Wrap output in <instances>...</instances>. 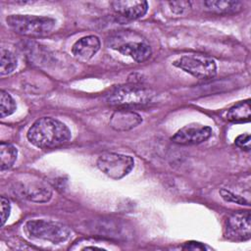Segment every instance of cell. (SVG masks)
Here are the masks:
<instances>
[{
    "label": "cell",
    "instance_id": "obj_9",
    "mask_svg": "<svg viewBox=\"0 0 251 251\" xmlns=\"http://www.w3.org/2000/svg\"><path fill=\"white\" fill-rule=\"evenodd\" d=\"M212 134V128L207 126L190 125L178 129L173 136L172 141L180 145H194L206 141Z\"/></svg>",
    "mask_w": 251,
    "mask_h": 251
},
{
    "label": "cell",
    "instance_id": "obj_19",
    "mask_svg": "<svg viewBox=\"0 0 251 251\" xmlns=\"http://www.w3.org/2000/svg\"><path fill=\"white\" fill-rule=\"evenodd\" d=\"M220 194H221V197L226 202L236 203L239 205H247V206L249 205V202L246 201L245 198H243L237 194H234L233 192H231L227 189H225V188L220 189Z\"/></svg>",
    "mask_w": 251,
    "mask_h": 251
},
{
    "label": "cell",
    "instance_id": "obj_16",
    "mask_svg": "<svg viewBox=\"0 0 251 251\" xmlns=\"http://www.w3.org/2000/svg\"><path fill=\"white\" fill-rule=\"evenodd\" d=\"M18 150L17 148L9 142L0 143V169L5 171L10 169L15 161L17 160Z\"/></svg>",
    "mask_w": 251,
    "mask_h": 251
},
{
    "label": "cell",
    "instance_id": "obj_23",
    "mask_svg": "<svg viewBox=\"0 0 251 251\" xmlns=\"http://www.w3.org/2000/svg\"><path fill=\"white\" fill-rule=\"evenodd\" d=\"M181 249H184V250H205V249H208V247L205 244L201 243V242L188 241V242H185L181 246Z\"/></svg>",
    "mask_w": 251,
    "mask_h": 251
},
{
    "label": "cell",
    "instance_id": "obj_18",
    "mask_svg": "<svg viewBox=\"0 0 251 251\" xmlns=\"http://www.w3.org/2000/svg\"><path fill=\"white\" fill-rule=\"evenodd\" d=\"M17 109V105L13 97L5 90L0 91V116L1 118L12 115Z\"/></svg>",
    "mask_w": 251,
    "mask_h": 251
},
{
    "label": "cell",
    "instance_id": "obj_21",
    "mask_svg": "<svg viewBox=\"0 0 251 251\" xmlns=\"http://www.w3.org/2000/svg\"><path fill=\"white\" fill-rule=\"evenodd\" d=\"M171 10L176 14H181L190 6V2L188 1H174L169 2Z\"/></svg>",
    "mask_w": 251,
    "mask_h": 251
},
{
    "label": "cell",
    "instance_id": "obj_2",
    "mask_svg": "<svg viewBox=\"0 0 251 251\" xmlns=\"http://www.w3.org/2000/svg\"><path fill=\"white\" fill-rule=\"evenodd\" d=\"M6 23L16 33L28 37L45 36L56 25L52 18L32 15H10L6 18Z\"/></svg>",
    "mask_w": 251,
    "mask_h": 251
},
{
    "label": "cell",
    "instance_id": "obj_4",
    "mask_svg": "<svg viewBox=\"0 0 251 251\" xmlns=\"http://www.w3.org/2000/svg\"><path fill=\"white\" fill-rule=\"evenodd\" d=\"M111 47L125 56L131 57L137 63L146 61L152 53L150 44L141 36L122 31L111 39Z\"/></svg>",
    "mask_w": 251,
    "mask_h": 251
},
{
    "label": "cell",
    "instance_id": "obj_15",
    "mask_svg": "<svg viewBox=\"0 0 251 251\" xmlns=\"http://www.w3.org/2000/svg\"><path fill=\"white\" fill-rule=\"evenodd\" d=\"M250 111V101H242L228 109L226 113V119L232 123L249 122L251 117Z\"/></svg>",
    "mask_w": 251,
    "mask_h": 251
},
{
    "label": "cell",
    "instance_id": "obj_22",
    "mask_svg": "<svg viewBox=\"0 0 251 251\" xmlns=\"http://www.w3.org/2000/svg\"><path fill=\"white\" fill-rule=\"evenodd\" d=\"M234 143H235V145H236L237 147L241 148L242 150L249 151V150H250V134L245 133V134L238 135V136L235 138Z\"/></svg>",
    "mask_w": 251,
    "mask_h": 251
},
{
    "label": "cell",
    "instance_id": "obj_11",
    "mask_svg": "<svg viewBox=\"0 0 251 251\" xmlns=\"http://www.w3.org/2000/svg\"><path fill=\"white\" fill-rule=\"evenodd\" d=\"M19 189L24 198L32 202L44 203L48 202L52 197L51 188L41 181L21 183Z\"/></svg>",
    "mask_w": 251,
    "mask_h": 251
},
{
    "label": "cell",
    "instance_id": "obj_10",
    "mask_svg": "<svg viewBox=\"0 0 251 251\" xmlns=\"http://www.w3.org/2000/svg\"><path fill=\"white\" fill-rule=\"evenodd\" d=\"M111 6L116 14L129 20H136L143 17L148 10V3L138 0L113 1L111 2Z\"/></svg>",
    "mask_w": 251,
    "mask_h": 251
},
{
    "label": "cell",
    "instance_id": "obj_5",
    "mask_svg": "<svg viewBox=\"0 0 251 251\" xmlns=\"http://www.w3.org/2000/svg\"><path fill=\"white\" fill-rule=\"evenodd\" d=\"M173 65L199 79H210L217 75L215 60L205 55H183L174 61Z\"/></svg>",
    "mask_w": 251,
    "mask_h": 251
},
{
    "label": "cell",
    "instance_id": "obj_8",
    "mask_svg": "<svg viewBox=\"0 0 251 251\" xmlns=\"http://www.w3.org/2000/svg\"><path fill=\"white\" fill-rule=\"evenodd\" d=\"M226 236L234 241L248 240L251 236L250 213L248 211L236 212L226 220Z\"/></svg>",
    "mask_w": 251,
    "mask_h": 251
},
{
    "label": "cell",
    "instance_id": "obj_14",
    "mask_svg": "<svg viewBox=\"0 0 251 251\" xmlns=\"http://www.w3.org/2000/svg\"><path fill=\"white\" fill-rule=\"evenodd\" d=\"M204 5L208 11L217 15L235 14L243 7L240 1H205Z\"/></svg>",
    "mask_w": 251,
    "mask_h": 251
},
{
    "label": "cell",
    "instance_id": "obj_12",
    "mask_svg": "<svg viewBox=\"0 0 251 251\" xmlns=\"http://www.w3.org/2000/svg\"><path fill=\"white\" fill-rule=\"evenodd\" d=\"M100 46V39L96 35H87L74 43L72 53L75 58L86 61L91 59L99 51Z\"/></svg>",
    "mask_w": 251,
    "mask_h": 251
},
{
    "label": "cell",
    "instance_id": "obj_13",
    "mask_svg": "<svg viewBox=\"0 0 251 251\" xmlns=\"http://www.w3.org/2000/svg\"><path fill=\"white\" fill-rule=\"evenodd\" d=\"M142 123L140 115L133 111L118 110L110 119V126L115 130L125 131L136 127Z\"/></svg>",
    "mask_w": 251,
    "mask_h": 251
},
{
    "label": "cell",
    "instance_id": "obj_24",
    "mask_svg": "<svg viewBox=\"0 0 251 251\" xmlns=\"http://www.w3.org/2000/svg\"><path fill=\"white\" fill-rule=\"evenodd\" d=\"M83 249H85V250H88V249H98V250H104L103 248H101V247H97V246H86V247H84Z\"/></svg>",
    "mask_w": 251,
    "mask_h": 251
},
{
    "label": "cell",
    "instance_id": "obj_17",
    "mask_svg": "<svg viewBox=\"0 0 251 251\" xmlns=\"http://www.w3.org/2000/svg\"><path fill=\"white\" fill-rule=\"evenodd\" d=\"M18 62L15 54L10 50L1 49V56H0V75H7L12 74L17 68Z\"/></svg>",
    "mask_w": 251,
    "mask_h": 251
},
{
    "label": "cell",
    "instance_id": "obj_6",
    "mask_svg": "<svg viewBox=\"0 0 251 251\" xmlns=\"http://www.w3.org/2000/svg\"><path fill=\"white\" fill-rule=\"evenodd\" d=\"M96 165L107 176L113 179H120L131 172L134 166V160L128 155L106 152L98 157Z\"/></svg>",
    "mask_w": 251,
    "mask_h": 251
},
{
    "label": "cell",
    "instance_id": "obj_20",
    "mask_svg": "<svg viewBox=\"0 0 251 251\" xmlns=\"http://www.w3.org/2000/svg\"><path fill=\"white\" fill-rule=\"evenodd\" d=\"M0 210H1V226H3L7 222L11 212V204L9 200L4 196H1L0 198Z\"/></svg>",
    "mask_w": 251,
    "mask_h": 251
},
{
    "label": "cell",
    "instance_id": "obj_3",
    "mask_svg": "<svg viewBox=\"0 0 251 251\" xmlns=\"http://www.w3.org/2000/svg\"><path fill=\"white\" fill-rule=\"evenodd\" d=\"M26 234L35 239L49 241L54 244L66 241L72 230L62 223L47 220H29L25 224Z\"/></svg>",
    "mask_w": 251,
    "mask_h": 251
},
{
    "label": "cell",
    "instance_id": "obj_1",
    "mask_svg": "<svg viewBox=\"0 0 251 251\" xmlns=\"http://www.w3.org/2000/svg\"><path fill=\"white\" fill-rule=\"evenodd\" d=\"M26 137L35 147L49 149L68 142L72 133L63 122L52 117H42L31 125Z\"/></svg>",
    "mask_w": 251,
    "mask_h": 251
},
{
    "label": "cell",
    "instance_id": "obj_7",
    "mask_svg": "<svg viewBox=\"0 0 251 251\" xmlns=\"http://www.w3.org/2000/svg\"><path fill=\"white\" fill-rule=\"evenodd\" d=\"M154 92L149 89L135 86L126 85L115 89L108 96V103L112 106L128 107L136 105H146L153 100Z\"/></svg>",
    "mask_w": 251,
    "mask_h": 251
}]
</instances>
